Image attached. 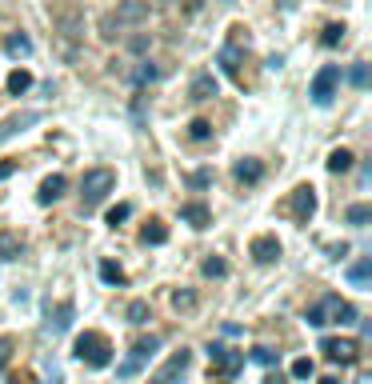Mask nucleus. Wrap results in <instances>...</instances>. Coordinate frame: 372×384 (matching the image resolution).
Wrapping results in <instances>:
<instances>
[{
	"label": "nucleus",
	"mask_w": 372,
	"mask_h": 384,
	"mask_svg": "<svg viewBox=\"0 0 372 384\" xmlns=\"http://www.w3.org/2000/svg\"><path fill=\"white\" fill-rule=\"evenodd\" d=\"M188 136H192V140H209L212 124H209V120H192V124H188Z\"/></svg>",
	"instance_id": "nucleus-34"
},
{
	"label": "nucleus",
	"mask_w": 372,
	"mask_h": 384,
	"mask_svg": "<svg viewBox=\"0 0 372 384\" xmlns=\"http://www.w3.org/2000/svg\"><path fill=\"white\" fill-rule=\"evenodd\" d=\"M209 181H212V172H192V177H188V184H192V188H205Z\"/></svg>",
	"instance_id": "nucleus-38"
},
{
	"label": "nucleus",
	"mask_w": 372,
	"mask_h": 384,
	"mask_svg": "<svg viewBox=\"0 0 372 384\" xmlns=\"http://www.w3.org/2000/svg\"><path fill=\"white\" fill-rule=\"evenodd\" d=\"M113 352H117L113 340L104 337V332H96V328L76 337V361L89 364V368H108V364H113Z\"/></svg>",
	"instance_id": "nucleus-2"
},
{
	"label": "nucleus",
	"mask_w": 372,
	"mask_h": 384,
	"mask_svg": "<svg viewBox=\"0 0 372 384\" xmlns=\"http://www.w3.org/2000/svg\"><path fill=\"white\" fill-rule=\"evenodd\" d=\"M100 280H104V284H124V269L113 264V260H104V264H100Z\"/></svg>",
	"instance_id": "nucleus-28"
},
{
	"label": "nucleus",
	"mask_w": 372,
	"mask_h": 384,
	"mask_svg": "<svg viewBox=\"0 0 372 384\" xmlns=\"http://www.w3.org/2000/svg\"><path fill=\"white\" fill-rule=\"evenodd\" d=\"M156 76H161V68H156V65H148V60L132 68V84H152Z\"/></svg>",
	"instance_id": "nucleus-25"
},
{
	"label": "nucleus",
	"mask_w": 372,
	"mask_h": 384,
	"mask_svg": "<svg viewBox=\"0 0 372 384\" xmlns=\"http://www.w3.org/2000/svg\"><path fill=\"white\" fill-rule=\"evenodd\" d=\"M8 384H32V376H28V372H21V376H12Z\"/></svg>",
	"instance_id": "nucleus-40"
},
{
	"label": "nucleus",
	"mask_w": 372,
	"mask_h": 384,
	"mask_svg": "<svg viewBox=\"0 0 372 384\" xmlns=\"http://www.w3.org/2000/svg\"><path fill=\"white\" fill-rule=\"evenodd\" d=\"M336 89H340V68H336V65H325L316 76H312V92H308V96H312L316 104H328V100L336 96Z\"/></svg>",
	"instance_id": "nucleus-9"
},
{
	"label": "nucleus",
	"mask_w": 372,
	"mask_h": 384,
	"mask_svg": "<svg viewBox=\"0 0 372 384\" xmlns=\"http://www.w3.org/2000/svg\"><path fill=\"white\" fill-rule=\"evenodd\" d=\"M312 372H316V364L308 361V357H301V361H292V376H297V381H308Z\"/></svg>",
	"instance_id": "nucleus-32"
},
{
	"label": "nucleus",
	"mask_w": 372,
	"mask_h": 384,
	"mask_svg": "<svg viewBox=\"0 0 372 384\" xmlns=\"http://www.w3.org/2000/svg\"><path fill=\"white\" fill-rule=\"evenodd\" d=\"M321 352H325L328 361H336V364H356L360 361V344L352 337H325L321 340Z\"/></svg>",
	"instance_id": "nucleus-7"
},
{
	"label": "nucleus",
	"mask_w": 372,
	"mask_h": 384,
	"mask_svg": "<svg viewBox=\"0 0 372 384\" xmlns=\"http://www.w3.org/2000/svg\"><path fill=\"white\" fill-rule=\"evenodd\" d=\"M168 240V228L161 221H148V225L140 228V245H164Z\"/></svg>",
	"instance_id": "nucleus-22"
},
{
	"label": "nucleus",
	"mask_w": 372,
	"mask_h": 384,
	"mask_svg": "<svg viewBox=\"0 0 372 384\" xmlns=\"http://www.w3.org/2000/svg\"><path fill=\"white\" fill-rule=\"evenodd\" d=\"M349 80L356 84V89H369V65H364V60H360V65H352Z\"/></svg>",
	"instance_id": "nucleus-33"
},
{
	"label": "nucleus",
	"mask_w": 372,
	"mask_h": 384,
	"mask_svg": "<svg viewBox=\"0 0 372 384\" xmlns=\"http://www.w3.org/2000/svg\"><path fill=\"white\" fill-rule=\"evenodd\" d=\"M28 89H32V72H28V68H12V72H8V92L21 96V92H28Z\"/></svg>",
	"instance_id": "nucleus-23"
},
{
	"label": "nucleus",
	"mask_w": 372,
	"mask_h": 384,
	"mask_svg": "<svg viewBox=\"0 0 372 384\" xmlns=\"http://www.w3.org/2000/svg\"><path fill=\"white\" fill-rule=\"evenodd\" d=\"M65 188H69V181H65V177L56 172V177H48V181L40 184V192H36V201H40V204H52V201H60V196H65Z\"/></svg>",
	"instance_id": "nucleus-17"
},
{
	"label": "nucleus",
	"mask_w": 372,
	"mask_h": 384,
	"mask_svg": "<svg viewBox=\"0 0 372 384\" xmlns=\"http://www.w3.org/2000/svg\"><path fill=\"white\" fill-rule=\"evenodd\" d=\"M345 221H349V225H356V228L369 225V221H372V208H369V204H352L349 212H345Z\"/></svg>",
	"instance_id": "nucleus-27"
},
{
	"label": "nucleus",
	"mask_w": 372,
	"mask_h": 384,
	"mask_svg": "<svg viewBox=\"0 0 372 384\" xmlns=\"http://www.w3.org/2000/svg\"><path fill=\"white\" fill-rule=\"evenodd\" d=\"M200 272H205V276H209V280H220V276H229V264H224V260H220V256H209V260H205V264H200Z\"/></svg>",
	"instance_id": "nucleus-26"
},
{
	"label": "nucleus",
	"mask_w": 372,
	"mask_h": 384,
	"mask_svg": "<svg viewBox=\"0 0 372 384\" xmlns=\"http://www.w3.org/2000/svg\"><path fill=\"white\" fill-rule=\"evenodd\" d=\"M352 160L356 157H352L349 148H332V153H328V172H349Z\"/></svg>",
	"instance_id": "nucleus-24"
},
{
	"label": "nucleus",
	"mask_w": 372,
	"mask_h": 384,
	"mask_svg": "<svg viewBox=\"0 0 372 384\" xmlns=\"http://www.w3.org/2000/svg\"><path fill=\"white\" fill-rule=\"evenodd\" d=\"M340 41H345V24H328L325 36H321V45H325V48H336Z\"/></svg>",
	"instance_id": "nucleus-31"
},
{
	"label": "nucleus",
	"mask_w": 372,
	"mask_h": 384,
	"mask_svg": "<svg viewBox=\"0 0 372 384\" xmlns=\"http://www.w3.org/2000/svg\"><path fill=\"white\" fill-rule=\"evenodd\" d=\"M113 188H117V172H113V168H89L84 181H80V208H84V212L96 208Z\"/></svg>",
	"instance_id": "nucleus-4"
},
{
	"label": "nucleus",
	"mask_w": 372,
	"mask_h": 384,
	"mask_svg": "<svg viewBox=\"0 0 372 384\" xmlns=\"http://www.w3.org/2000/svg\"><path fill=\"white\" fill-rule=\"evenodd\" d=\"M360 384H372V381H369V376H360Z\"/></svg>",
	"instance_id": "nucleus-42"
},
{
	"label": "nucleus",
	"mask_w": 372,
	"mask_h": 384,
	"mask_svg": "<svg viewBox=\"0 0 372 384\" xmlns=\"http://www.w3.org/2000/svg\"><path fill=\"white\" fill-rule=\"evenodd\" d=\"M216 65L224 68V76H233L236 84H240V45H224L220 56H216Z\"/></svg>",
	"instance_id": "nucleus-14"
},
{
	"label": "nucleus",
	"mask_w": 372,
	"mask_h": 384,
	"mask_svg": "<svg viewBox=\"0 0 372 384\" xmlns=\"http://www.w3.org/2000/svg\"><path fill=\"white\" fill-rule=\"evenodd\" d=\"M288 212H292V221H297V225H308V221H312V212H316V188H312V184L292 188Z\"/></svg>",
	"instance_id": "nucleus-10"
},
{
	"label": "nucleus",
	"mask_w": 372,
	"mask_h": 384,
	"mask_svg": "<svg viewBox=\"0 0 372 384\" xmlns=\"http://www.w3.org/2000/svg\"><path fill=\"white\" fill-rule=\"evenodd\" d=\"M172 308H176V313H188V308H196V293H188V289L172 293Z\"/></svg>",
	"instance_id": "nucleus-30"
},
{
	"label": "nucleus",
	"mask_w": 372,
	"mask_h": 384,
	"mask_svg": "<svg viewBox=\"0 0 372 384\" xmlns=\"http://www.w3.org/2000/svg\"><path fill=\"white\" fill-rule=\"evenodd\" d=\"M248 252H253L256 264H272V260H280V240L277 236H256L248 245Z\"/></svg>",
	"instance_id": "nucleus-13"
},
{
	"label": "nucleus",
	"mask_w": 372,
	"mask_h": 384,
	"mask_svg": "<svg viewBox=\"0 0 372 384\" xmlns=\"http://www.w3.org/2000/svg\"><path fill=\"white\" fill-rule=\"evenodd\" d=\"M253 361H256V364H264V368H272V364H277V352L260 344V348H253Z\"/></svg>",
	"instance_id": "nucleus-35"
},
{
	"label": "nucleus",
	"mask_w": 372,
	"mask_h": 384,
	"mask_svg": "<svg viewBox=\"0 0 372 384\" xmlns=\"http://www.w3.org/2000/svg\"><path fill=\"white\" fill-rule=\"evenodd\" d=\"M188 96H192V100H212V96H216V76H212V72H196Z\"/></svg>",
	"instance_id": "nucleus-15"
},
{
	"label": "nucleus",
	"mask_w": 372,
	"mask_h": 384,
	"mask_svg": "<svg viewBox=\"0 0 372 384\" xmlns=\"http://www.w3.org/2000/svg\"><path fill=\"white\" fill-rule=\"evenodd\" d=\"M72 317H76V304H72V300L56 304V308H48V324H45V332H48V337H65V332L72 328Z\"/></svg>",
	"instance_id": "nucleus-11"
},
{
	"label": "nucleus",
	"mask_w": 372,
	"mask_h": 384,
	"mask_svg": "<svg viewBox=\"0 0 372 384\" xmlns=\"http://www.w3.org/2000/svg\"><path fill=\"white\" fill-rule=\"evenodd\" d=\"M124 317H128V324H148V300H132Z\"/></svg>",
	"instance_id": "nucleus-29"
},
{
	"label": "nucleus",
	"mask_w": 372,
	"mask_h": 384,
	"mask_svg": "<svg viewBox=\"0 0 372 384\" xmlns=\"http://www.w3.org/2000/svg\"><path fill=\"white\" fill-rule=\"evenodd\" d=\"M192 368V352L188 348H181V352H172L168 361L148 376V384H176V381H185V372Z\"/></svg>",
	"instance_id": "nucleus-6"
},
{
	"label": "nucleus",
	"mask_w": 372,
	"mask_h": 384,
	"mask_svg": "<svg viewBox=\"0 0 372 384\" xmlns=\"http://www.w3.org/2000/svg\"><path fill=\"white\" fill-rule=\"evenodd\" d=\"M24 252V236L21 232H0V260H16Z\"/></svg>",
	"instance_id": "nucleus-18"
},
{
	"label": "nucleus",
	"mask_w": 372,
	"mask_h": 384,
	"mask_svg": "<svg viewBox=\"0 0 372 384\" xmlns=\"http://www.w3.org/2000/svg\"><path fill=\"white\" fill-rule=\"evenodd\" d=\"M148 0H120L113 12L100 16V36H124L128 28H137L140 21H148Z\"/></svg>",
	"instance_id": "nucleus-1"
},
{
	"label": "nucleus",
	"mask_w": 372,
	"mask_h": 384,
	"mask_svg": "<svg viewBox=\"0 0 372 384\" xmlns=\"http://www.w3.org/2000/svg\"><path fill=\"white\" fill-rule=\"evenodd\" d=\"M32 124H40V113H36V109H28V113H16V116H8V120H0V144H4V140H12L16 133H24V128H32Z\"/></svg>",
	"instance_id": "nucleus-12"
},
{
	"label": "nucleus",
	"mask_w": 372,
	"mask_h": 384,
	"mask_svg": "<svg viewBox=\"0 0 372 384\" xmlns=\"http://www.w3.org/2000/svg\"><path fill=\"white\" fill-rule=\"evenodd\" d=\"M209 361H212V372H216V376L233 381L236 372L244 368V352H233V348H220V344H212V348H209Z\"/></svg>",
	"instance_id": "nucleus-8"
},
{
	"label": "nucleus",
	"mask_w": 372,
	"mask_h": 384,
	"mask_svg": "<svg viewBox=\"0 0 372 384\" xmlns=\"http://www.w3.org/2000/svg\"><path fill=\"white\" fill-rule=\"evenodd\" d=\"M233 172H236V181L240 184H256L260 177H264V164H260L256 157H244V160H236Z\"/></svg>",
	"instance_id": "nucleus-16"
},
{
	"label": "nucleus",
	"mask_w": 372,
	"mask_h": 384,
	"mask_svg": "<svg viewBox=\"0 0 372 384\" xmlns=\"http://www.w3.org/2000/svg\"><path fill=\"white\" fill-rule=\"evenodd\" d=\"M321 384H340V381H336V376H325V381H321Z\"/></svg>",
	"instance_id": "nucleus-41"
},
{
	"label": "nucleus",
	"mask_w": 372,
	"mask_h": 384,
	"mask_svg": "<svg viewBox=\"0 0 372 384\" xmlns=\"http://www.w3.org/2000/svg\"><path fill=\"white\" fill-rule=\"evenodd\" d=\"M304 320L312 324V328H325V324H352L356 320V308H352L349 300H340V296H325L321 304H312Z\"/></svg>",
	"instance_id": "nucleus-3"
},
{
	"label": "nucleus",
	"mask_w": 372,
	"mask_h": 384,
	"mask_svg": "<svg viewBox=\"0 0 372 384\" xmlns=\"http://www.w3.org/2000/svg\"><path fill=\"white\" fill-rule=\"evenodd\" d=\"M12 348H16V340H12V337H0V368L12 361Z\"/></svg>",
	"instance_id": "nucleus-37"
},
{
	"label": "nucleus",
	"mask_w": 372,
	"mask_h": 384,
	"mask_svg": "<svg viewBox=\"0 0 372 384\" xmlns=\"http://www.w3.org/2000/svg\"><path fill=\"white\" fill-rule=\"evenodd\" d=\"M16 172V160H0V181H8Z\"/></svg>",
	"instance_id": "nucleus-39"
},
{
	"label": "nucleus",
	"mask_w": 372,
	"mask_h": 384,
	"mask_svg": "<svg viewBox=\"0 0 372 384\" xmlns=\"http://www.w3.org/2000/svg\"><path fill=\"white\" fill-rule=\"evenodd\" d=\"M4 52H8L12 60H21V56H28V52H32V41H28L24 32H12V36L4 41Z\"/></svg>",
	"instance_id": "nucleus-20"
},
{
	"label": "nucleus",
	"mask_w": 372,
	"mask_h": 384,
	"mask_svg": "<svg viewBox=\"0 0 372 384\" xmlns=\"http://www.w3.org/2000/svg\"><path fill=\"white\" fill-rule=\"evenodd\" d=\"M132 216V204H117V208H108V225H120V221H128Z\"/></svg>",
	"instance_id": "nucleus-36"
},
{
	"label": "nucleus",
	"mask_w": 372,
	"mask_h": 384,
	"mask_svg": "<svg viewBox=\"0 0 372 384\" xmlns=\"http://www.w3.org/2000/svg\"><path fill=\"white\" fill-rule=\"evenodd\" d=\"M181 221H188L192 228H205V225L212 221V212H209V208H205L200 201H192V204H185V208H181Z\"/></svg>",
	"instance_id": "nucleus-19"
},
{
	"label": "nucleus",
	"mask_w": 372,
	"mask_h": 384,
	"mask_svg": "<svg viewBox=\"0 0 372 384\" xmlns=\"http://www.w3.org/2000/svg\"><path fill=\"white\" fill-rule=\"evenodd\" d=\"M369 276H372V256H360V260L349 269V280L356 289H369Z\"/></svg>",
	"instance_id": "nucleus-21"
},
{
	"label": "nucleus",
	"mask_w": 372,
	"mask_h": 384,
	"mask_svg": "<svg viewBox=\"0 0 372 384\" xmlns=\"http://www.w3.org/2000/svg\"><path fill=\"white\" fill-rule=\"evenodd\" d=\"M156 348H161V337L137 340V344H132V352H128V361H120V364H117V381H132V376L140 372V364L148 361V357L156 352Z\"/></svg>",
	"instance_id": "nucleus-5"
}]
</instances>
